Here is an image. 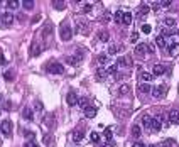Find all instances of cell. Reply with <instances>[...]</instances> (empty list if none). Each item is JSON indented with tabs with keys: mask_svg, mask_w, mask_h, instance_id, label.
<instances>
[{
	"mask_svg": "<svg viewBox=\"0 0 179 147\" xmlns=\"http://www.w3.org/2000/svg\"><path fill=\"white\" fill-rule=\"evenodd\" d=\"M5 63H7V61H5V56L0 53V64H5Z\"/></svg>",
	"mask_w": 179,
	"mask_h": 147,
	"instance_id": "48",
	"label": "cell"
},
{
	"mask_svg": "<svg viewBox=\"0 0 179 147\" xmlns=\"http://www.w3.org/2000/svg\"><path fill=\"white\" fill-rule=\"evenodd\" d=\"M103 134H105V139H108V140H110V139H112V135H113L110 129H107V130H105V132H103Z\"/></svg>",
	"mask_w": 179,
	"mask_h": 147,
	"instance_id": "44",
	"label": "cell"
},
{
	"mask_svg": "<svg viewBox=\"0 0 179 147\" xmlns=\"http://www.w3.org/2000/svg\"><path fill=\"white\" fill-rule=\"evenodd\" d=\"M166 95H167V86L166 85H159V86H156L152 90V96L156 100H162V98H166Z\"/></svg>",
	"mask_w": 179,
	"mask_h": 147,
	"instance_id": "4",
	"label": "cell"
},
{
	"mask_svg": "<svg viewBox=\"0 0 179 147\" xmlns=\"http://www.w3.org/2000/svg\"><path fill=\"white\" fill-rule=\"evenodd\" d=\"M122 17H123V10H117L115 14H113L115 24H122Z\"/></svg>",
	"mask_w": 179,
	"mask_h": 147,
	"instance_id": "23",
	"label": "cell"
},
{
	"mask_svg": "<svg viewBox=\"0 0 179 147\" xmlns=\"http://www.w3.org/2000/svg\"><path fill=\"white\" fill-rule=\"evenodd\" d=\"M140 124H142L145 129H151V124H152V117H151V115H147V113H144V115L140 117Z\"/></svg>",
	"mask_w": 179,
	"mask_h": 147,
	"instance_id": "13",
	"label": "cell"
},
{
	"mask_svg": "<svg viewBox=\"0 0 179 147\" xmlns=\"http://www.w3.org/2000/svg\"><path fill=\"white\" fill-rule=\"evenodd\" d=\"M152 73L156 74V76H161V74H164V73H166V66H164V64H154Z\"/></svg>",
	"mask_w": 179,
	"mask_h": 147,
	"instance_id": "14",
	"label": "cell"
},
{
	"mask_svg": "<svg viewBox=\"0 0 179 147\" xmlns=\"http://www.w3.org/2000/svg\"><path fill=\"white\" fill-rule=\"evenodd\" d=\"M22 117H24L26 120H29V122L34 120V113H32L31 108H24V110H22Z\"/></svg>",
	"mask_w": 179,
	"mask_h": 147,
	"instance_id": "17",
	"label": "cell"
},
{
	"mask_svg": "<svg viewBox=\"0 0 179 147\" xmlns=\"http://www.w3.org/2000/svg\"><path fill=\"white\" fill-rule=\"evenodd\" d=\"M117 66H130V59L128 58H118V61L115 63Z\"/></svg>",
	"mask_w": 179,
	"mask_h": 147,
	"instance_id": "25",
	"label": "cell"
},
{
	"mask_svg": "<svg viewBox=\"0 0 179 147\" xmlns=\"http://www.w3.org/2000/svg\"><path fill=\"white\" fill-rule=\"evenodd\" d=\"M46 71H47V73H51V74H63L64 73V66L59 64V63H47Z\"/></svg>",
	"mask_w": 179,
	"mask_h": 147,
	"instance_id": "3",
	"label": "cell"
},
{
	"mask_svg": "<svg viewBox=\"0 0 179 147\" xmlns=\"http://www.w3.org/2000/svg\"><path fill=\"white\" fill-rule=\"evenodd\" d=\"M139 91H140L142 95H147L149 91H151V86H149L147 83H142V85H139Z\"/></svg>",
	"mask_w": 179,
	"mask_h": 147,
	"instance_id": "27",
	"label": "cell"
},
{
	"mask_svg": "<svg viewBox=\"0 0 179 147\" xmlns=\"http://www.w3.org/2000/svg\"><path fill=\"white\" fill-rule=\"evenodd\" d=\"M149 10H151V9H149V5H147V3H142V5L139 7V15L142 17V15L149 14Z\"/></svg>",
	"mask_w": 179,
	"mask_h": 147,
	"instance_id": "26",
	"label": "cell"
},
{
	"mask_svg": "<svg viewBox=\"0 0 179 147\" xmlns=\"http://www.w3.org/2000/svg\"><path fill=\"white\" fill-rule=\"evenodd\" d=\"M174 145H176V142H174V140H166L162 147H174Z\"/></svg>",
	"mask_w": 179,
	"mask_h": 147,
	"instance_id": "42",
	"label": "cell"
},
{
	"mask_svg": "<svg viewBox=\"0 0 179 147\" xmlns=\"http://www.w3.org/2000/svg\"><path fill=\"white\" fill-rule=\"evenodd\" d=\"M51 34H52V24L47 22L44 26V29H42V39H44V43H47V39L51 37Z\"/></svg>",
	"mask_w": 179,
	"mask_h": 147,
	"instance_id": "10",
	"label": "cell"
},
{
	"mask_svg": "<svg viewBox=\"0 0 179 147\" xmlns=\"http://www.w3.org/2000/svg\"><path fill=\"white\" fill-rule=\"evenodd\" d=\"M128 91H130V86H128V85H122V86L118 88V95L120 96H125Z\"/></svg>",
	"mask_w": 179,
	"mask_h": 147,
	"instance_id": "28",
	"label": "cell"
},
{
	"mask_svg": "<svg viewBox=\"0 0 179 147\" xmlns=\"http://www.w3.org/2000/svg\"><path fill=\"white\" fill-rule=\"evenodd\" d=\"M19 5H20V2H17V0H10V2H7V7L9 9H19Z\"/></svg>",
	"mask_w": 179,
	"mask_h": 147,
	"instance_id": "32",
	"label": "cell"
},
{
	"mask_svg": "<svg viewBox=\"0 0 179 147\" xmlns=\"http://www.w3.org/2000/svg\"><path fill=\"white\" fill-rule=\"evenodd\" d=\"M147 54H149L147 44H144V43H142V44H139V46L135 48V56H137V58H140V59H142V58H145Z\"/></svg>",
	"mask_w": 179,
	"mask_h": 147,
	"instance_id": "7",
	"label": "cell"
},
{
	"mask_svg": "<svg viewBox=\"0 0 179 147\" xmlns=\"http://www.w3.org/2000/svg\"><path fill=\"white\" fill-rule=\"evenodd\" d=\"M162 24H164V26L166 27H169V29H172V27H176V19H174V17H166L164 20H162Z\"/></svg>",
	"mask_w": 179,
	"mask_h": 147,
	"instance_id": "15",
	"label": "cell"
},
{
	"mask_svg": "<svg viewBox=\"0 0 179 147\" xmlns=\"http://www.w3.org/2000/svg\"><path fill=\"white\" fill-rule=\"evenodd\" d=\"M98 39L102 41V43H107V41L110 39V34H108V31H100V32H98Z\"/></svg>",
	"mask_w": 179,
	"mask_h": 147,
	"instance_id": "20",
	"label": "cell"
},
{
	"mask_svg": "<svg viewBox=\"0 0 179 147\" xmlns=\"http://www.w3.org/2000/svg\"><path fill=\"white\" fill-rule=\"evenodd\" d=\"M118 49H122V46H117V44L110 46V49H108V54H117V53H120Z\"/></svg>",
	"mask_w": 179,
	"mask_h": 147,
	"instance_id": "33",
	"label": "cell"
},
{
	"mask_svg": "<svg viewBox=\"0 0 179 147\" xmlns=\"http://www.w3.org/2000/svg\"><path fill=\"white\" fill-rule=\"evenodd\" d=\"M66 102H68L69 107H74V105L78 103V96H76V93H74V91H69V93L66 95Z\"/></svg>",
	"mask_w": 179,
	"mask_h": 147,
	"instance_id": "12",
	"label": "cell"
},
{
	"mask_svg": "<svg viewBox=\"0 0 179 147\" xmlns=\"http://www.w3.org/2000/svg\"><path fill=\"white\" fill-rule=\"evenodd\" d=\"M34 147H39V145H37V144H36V145H34Z\"/></svg>",
	"mask_w": 179,
	"mask_h": 147,
	"instance_id": "52",
	"label": "cell"
},
{
	"mask_svg": "<svg viewBox=\"0 0 179 147\" xmlns=\"http://www.w3.org/2000/svg\"><path fill=\"white\" fill-rule=\"evenodd\" d=\"M98 63H100V64H107V63H108V56H107V54H100V56H98Z\"/></svg>",
	"mask_w": 179,
	"mask_h": 147,
	"instance_id": "34",
	"label": "cell"
},
{
	"mask_svg": "<svg viewBox=\"0 0 179 147\" xmlns=\"http://www.w3.org/2000/svg\"><path fill=\"white\" fill-rule=\"evenodd\" d=\"M85 115H86V119H93V117L97 115V108L90 107V105H88V107L85 108Z\"/></svg>",
	"mask_w": 179,
	"mask_h": 147,
	"instance_id": "16",
	"label": "cell"
},
{
	"mask_svg": "<svg viewBox=\"0 0 179 147\" xmlns=\"http://www.w3.org/2000/svg\"><path fill=\"white\" fill-rule=\"evenodd\" d=\"M66 63H68V64H71V66H76L78 64V61L74 59V56H68V58H66Z\"/></svg>",
	"mask_w": 179,
	"mask_h": 147,
	"instance_id": "37",
	"label": "cell"
},
{
	"mask_svg": "<svg viewBox=\"0 0 179 147\" xmlns=\"http://www.w3.org/2000/svg\"><path fill=\"white\" fill-rule=\"evenodd\" d=\"M41 54V48L37 46V43H32V48H31V56H39Z\"/></svg>",
	"mask_w": 179,
	"mask_h": 147,
	"instance_id": "24",
	"label": "cell"
},
{
	"mask_svg": "<svg viewBox=\"0 0 179 147\" xmlns=\"http://www.w3.org/2000/svg\"><path fill=\"white\" fill-rule=\"evenodd\" d=\"M132 147H147V145H145V144H142V142H135V144L132 145Z\"/></svg>",
	"mask_w": 179,
	"mask_h": 147,
	"instance_id": "49",
	"label": "cell"
},
{
	"mask_svg": "<svg viewBox=\"0 0 179 147\" xmlns=\"http://www.w3.org/2000/svg\"><path fill=\"white\" fill-rule=\"evenodd\" d=\"M0 132H2L5 137H10L12 135V122L10 120H3L2 125H0Z\"/></svg>",
	"mask_w": 179,
	"mask_h": 147,
	"instance_id": "6",
	"label": "cell"
},
{
	"mask_svg": "<svg viewBox=\"0 0 179 147\" xmlns=\"http://www.w3.org/2000/svg\"><path fill=\"white\" fill-rule=\"evenodd\" d=\"M51 140H52V139H51V135H46V137H44V142H46V144H49Z\"/></svg>",
	"mask_w": 179,
	"mask_h": 147,
	"instance_id": "51",
	"label": "cell"
},
{
	"mask_svg": "<svg viewBox=\"0 0 179 147\" xmlns=\"http://www.w3.org/2000/svg\"><path fill=\"white\" fill-rule=\"evenodd\" d=\"M0 20L3 26H10L14 22V15H12V12H3V14H0Z\"/></svg>",
	"mask_w": 179,
	"mask_h": 147,
	"instance_id": "8",
	"label": "cell"
},
{
	"mask_svg": "<svg viewBox=\"0 0 179 147\" xmlns=\"http://www.w3.org/2000/svg\"><path fill=\"white\" fill-rule=\"evenodd\" d=\"M140 135H142V130H140V127H139V125H134V127H132V137L139 139Z\"/></svg>",
	"mask_w": 179,
	"mask_h": 147,
	"instance_id": "22",
	"label": "cell"
},
{
	"mask_svg": "<svg viewBox=\"0 0 179 147\" xmlns=\"http://www.w3.org/2000/svg\"><path fill=\"white\" fill-rule=\"evenodd\" d=\"M117 69H118V66H117V64H110V66H108V68H107L105 71H107V74H113Z\"/></svg>",
	"mask_w": 179,
	"mask_h": 147,
	"instance_id": "36",
	"label": "cell"
},
{
	"mask_svg": "<svg viewBox=\"0 0 179 147\" xmlns=\"http://www.w3.org/2000/svg\"><path fill=\"white\" fill-rule=\"evenodd\" d=\"M142 32H144V34H149V32H151V26L144 24V26H142Z\"/></svg>",
	"mask_w": 179,
	"mask_h": 147,
	"instance_id": "43",
	"label": "cell"
},
{
	"mask_svg": "<svg viewBox=\"0 0 179 147\" xmlns=\"http://www.w3.org/2000/svg\"><path fill=\"white\" fill-rule=\"evenodd\" d=\"M90 139H91V142H98L100 140V134L98 132H91L90 134Z\"/></svg>",
	"mask_w": 179,
	"mask_h": 147,
	"instance_id": "38",
	"label": "cell"
},
{
	"mask_svg": "<svg viewBox=\"0 0 179 147\" xmlns=\"http://www.w3.org/2000/svg\"><path fill=\"white\" fill-rule=\"evenodd\" d=\"M76 105H80L81 108H86V107H88V98H78Z\"/></svg>",
	"mask_w": 179,
	"mask_h": 147,
	"instance_id": "35",
	"label": "cell"
},
{
	"mask_svg": "<svg viewBox=\"0 0 179 147\" xmlns=\"http://www.w3.org/2000/svg\"><path fill=\"white\" fill-rule=\"evenodd\" d=\"M59 36H61V39H63V41H71L73 31H71V27H69L68 22H63V24H61V27H59Z\"/></svg>",
	"mask_w": 179,
	"mask_h": 147,
	"instance_id": "2",
	"label": "cell"
},
{
	"mask_svg": "<svg viewBox=\"0 0 179 147\" xmlns=\"http://www.w3.org/2000/svg\"><path fill=\"white\" fill-rule=\"evenodd\" d=\"M83 137H85V132H83V130H74L73 132V140L74 142H81Z\"/></svg>",
	"mask_w": 179,
	"mask_h": 147,
	"instance_id": "18",
	"label": "cell"
},
{
	"mask_svg": "<svg viewBox=\"0 0 179 147\" xmlns=\"http://www.w3.org/2000/svg\"><path fill=\"white\" fill-rule=\"evenodd\" d=\"M140 79H142L144 83H149L152 79V74L151 73H145V71H142V73H140Z\"/></svg>",
	"mask_w": 179,
	"mask_h": 147,
	"instance_id": "29",
	"label": "cell"
},
{
	"mask_svg": "<svg viewBox=\"0 0 179 147\" xmlns=\"http://www.w3.org/2000/svg\"><path fill=\"white\" fill-rule=\"evenodd\" d=\"M166 48L172 53H177L179 51V37L177 36H169L166 37Z\"/></svg>",
	"mask_w": 179,
	"mask_h": 147,
	"instance_id": "1",
	"label": "cell"
},
{
	"mask_svg": "<svg viewBox=\"0 0 179 147\" xmlns=\"http://www.w3.org/2000/svg\"><path fill=\"white\" fill-rule=\"evenodd\" d=\"M22 7H24L26 10H32V9H34V2H32V0H24V2H22Z\"/></svg>",
	"mask_w": 179,
	"mask_h": 147,
	"instance_id": "30",
	"label": "cell"
},
{
	"mask_svg": "<svg viewBox=\"0 0 179 147\" xmlns=\"http://www.w3.org/2000/svg\"><path fill=\"white\" fill-rule=\"evenodd\" d=\"M52 7H54L56 10H64V9H66V3L61 2V0H54V2H52Z\"/></svg>",
	"mask_w": 179,
	"mask_h": 147,
	"instance_id": "21",
	"label": "cell"
},
{
	"mask_svg": "<svg viewBox=\"0 0 179 147\" xmlns=\"http://www.w3.org/2000/svg\"><path fill=\"white\" fill-rule=\"evenodd\" d=\"M156 44L159 46V48H166V37H162V36L156 37Z\"/></svg>",
	"mask_w": 179,
	"mask_h": 147,
	"instance_id": "31",
	"label": "cell"
},
{
	"mask_svg": "<svg viewBox=\"0 0 179 147\" xmlns=\"http://www.w3.org/2000/svg\"><path fill=\"white\" fill-rule=\"evenodd\" d=\"M97 76H98L100 79H103V78H105V76H107V71H105V69H102V68H100V69L97 71Z\"/></svg>",
	"mask_w": 179,
	"mask_h": 147,
	"instance_id": "40",
	"label": "cell"
},
{
	"mask_svg": "<svg viewBox=\"0 0 179 147\" xmlns=\"http://www.w3.org/2000/svg\"><path fill=\"white\" fill-rule=\"evenodd\" d=\"M167 120L164 115H157V117H154L152 119V124H151V129L154 130V132H159V130L162 129V124Z\"/></svg>",
	"mask_w": 179,
	"mask_h": 147,
	"instance_id": "5",
	"label": "cell"
},
{
	"mask_svg": "<svg viewBox=\"0 0 179 147\" xmlns=\"http://www.w3.org/2000/svg\"><path fill=\"white\" fill-rule=\"evenodd\" d=\"M76 31L80 32V34H88L90 32V24L86 22V20H80L76 26Z\"/></svg>",
	"mask_w": 179,
	"mask_h": 147,
	"instance_id": "9",
	"label": "cell"
},
{
	"mask_svg": "<svg viewBox=\"0 0 179 147\" xmlns=\"http://www.w3.org/2000/svg\"><path fill=\"white\" fill-rule=\"evenodd\" d=\"M130 22H132V14H130V12H123L122 24H123V26H130Z\"/></svg>",
	"mask_w": 179,
	"mask_h": 147,
	"instance_id": "19",
	"label": "cell"
},
{
	"mask_svg": "<svg viewBox=\"0 0 179 147\" xmlns=\"http://www.w3.org/2000/svg\"><path fill=\"white\" fill-rule=\"evenodd\" d=\"M137 39H139V34H137V32H134V34L130 36V43H137Z\"/></svg>",
	"mask_w": 179,
	"mask_h": 147,
	"instance_id": "46",
	"label": "cell"
},
{
	"mask_svg": "<svg viewBox=\"0 0 179 147\" xmlns=\"http://www.w3.org/2000/svg\"><path fill=\"white\" fill-rule=\"evenodd\" d=\"M177 37H179V31H177Z\"/></svg>",
	"mask_w": 179,
	"mask_h": 147,
	"instance_id": "53",
	"label": "cell"
},
{
	"mask_svg": "<svg viewBox=\"0 0 179 147\" xmlns=\"http://www.w3.org/2000/svg\"><path fill=\"white\" fill-rule=\"evenodd\" d=\"M24 135H26L29 140H32V139H34V132H31V130H26V132H24Z\"/></svg>",
	"mask_w": 179,
	"mask_h": 147,
	"instance_id": "41",
	"label": "cell"
},
{
	"mask_svg": "<svg viewBox=\"0 0 179 147\" xmlns=\"http://www.w3.org/2000/svg\"><path fill=\"white\" fill-rule=\"evenodd\" d=\"M103 20H105V22H108V20H110V12H107V14L103 15Z\"/></svg>",
	"mask_w": 179,
	"mask_h": 147,
	"instance_id": "50",
	"label": "cell"
},
{
	"mask_svg": "<svg viewBox=\"0 0 179 147\" xmlns=\"http://www.w3.org/2000/svg\"><path fill=\"white\" fill-rule=\"evenodd\" d=\"M34 145H36L34 140H29V142H26V145H24V147H34Z\"/></svg>",
	"mask_w": 179,
	"mask_h": 147,
	"instance_id": "47",
	"label": "cell"
},
{
	"mask_svg": "<svg viewBox=\"0 0 179 147\" xmlns=\"http://www.w3.org/2000/svg\"><path fill=\"white\" fill-rule=\"evenodd\" d=\"M3 78H5L7 81H12V79H14V71H5V74H3Z\"/></svg>",
	"mask_w": 179,
	"mask_h": 147,
	"instance_id": "39",
	"label": "cell"
},
{
	"mask_svg": "<svg viewBox=\"0 0 179 147\" xmlns=\"http://www.w3.org/2000/svg\"><path fill=\"white\" fill-rule=\"evenodd\" d=\"M167 120L171 122V124H176V122H179V110H177V108H172V110H169V113H167Z\"/></svg>",
	"mask_w": 179,
	"mask_h": 147,
	"instance_id": "11",
	"label": "cell"
},
{
	"mask_svg": "<svg viewBox=\"0 0 179 147\" xmlns=\"http://www.w3.org/2000/svg\"><path fill=\"white\" fill-rule=\"evenodd\" d=\"M83 12H85V14H88V12H91V3H86V5L83 7Z\"/></svg>",
	"mask_w": 179,
	"mask_h": 147,
	"instance_id": "45",
	"label": "cell"
}]
</instances>
